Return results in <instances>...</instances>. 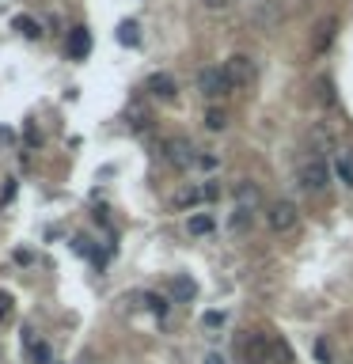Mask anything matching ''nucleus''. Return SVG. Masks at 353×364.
<instances>
[{
	"mask_svg": "<svg viewBox=\"0 0 353 364\" xmlns=\"http://www.w3.org/2000/svg\"><path fill=\"white\" fill-rule=\"evenodd\" d=\"M330 182V171H327V160H323L319 152L312 148V156H304L300 160V186L308 190V194H323Z\"/></svg>",
	"mask_w": 353,
	"mask_h": 364,
	"instance_id": "obj_1",
	"label": "nucleus"
},
{
	"mask_svg": "<svg viewBox=\"0 0 353 364\" xmlns=\"http://www.w3.org/2000/svg\"><path fill=\"white\" fill-rule=\"evenodd\" d=\"M197 91L206 99H224V95H232V80H228V73H224V65L221 69H202L197 73Z\"/></svg>",
	"mask_w": 353,
	"mask_h": 364,
	"instance_id": "obj_2",
	"label": "nucleus"
},
{
	"mask_svg": "<svg viewBox=\"0 0 353 364\" xmlns=\"http://www.w3.org/2000/svg\"><path fill=\"white\" fill-rule=\"evenodd\" d=\"M239 353H243V364H270V353H273V341L266 334L251 330L243 341H239Z\"/></svg>",
	"mask_w": 353,
	"mask_h": 364,
	"instance_id": "obj_3",
	"label": "nucleus"
},
{
	"mask_svg": "<svg viewBox=\"0 0 353 364\" xmlns=\"http://www.w3.org/2000/svg\"><path fill=\"white\" fill-rule=\"evenodd\" d=\"M266 220H270V228L278 235H285V232H293L296 228V220H300V213H296V205L289 202V197H281V202H273L270 205V213H266Z\"/></svg>",
	"mask_w": 353,
	"mask_h": 364,
	"instance_id": "obj_4",
	"label": "nucleus"
},
{
	"mask_svg": "<svg viewBox=\"0 0 353 364\" xmlns=\"http://www.w3.org/2000/svg\"><path fill=\"white\" fill-rule=\"evenodd\" d=\"M224 73H228L232 88H247L251 76H255V65H251V57L247 53H232L228 61H224Z\"/></svg>",
	"mask_w": 353,
	"mask_h": 364,
	"instance_id": "obj_5",
	"label": "nucleus"
},
{
	"mask_svg": "<svg viewBox=\"0 0 353 364\" xmlns=\"http://www.w3.org/2000/svg\"><path fill=\"white\" fill-rule=\"evenodd\" d=\"M164 156H167V163H175V167H190V163H197L194 145H190L186 137H171V141H164Z\"/></svg>",
	"mask_w": 353,
	"mask_h": 364,
	"instance_id": "obj_6",
	"label": "nucleus"
},
{
	"mask_svg": "<svg viewBox=\"0 0 353 364\" xmlns=\"http://www.w3.org/2000/svg\"><path fill=\"white\" fill-rule=\"evenodd\" d=\"M145 88L152 91L156 99H175V95H179V84H175L167 73H152V76H148V84H145Z\"/></svg>",
	"mask_w": 353,
	"mask_h": 364,
	"instance_id": "obj_7",
	"label": "nucleus"
},
{
	"mask_svg": "<svg viewBox=\"0 0 353 364\" xmlns=\"http://www.w3.org/2000/svg\"><path fill=\"white\" fill-rule=\"evenodd\" d=\"M88 49H91L88 27H73V31H69V57H73V61H84V57H88Z\"/></svg>",
	"mask_w": 353,
	"mask_h": 364,
	"instance_id": "obj_8",
	"label": "nucleus"
},
{
	"mask_svg": "<svg viewBox=\"0 0 353 364\" xmlns=\"http://www.w3.org/2000/svg\"><path fill=\"white\" fill-rule=\"evenodd\" d=\"M236 202H239V209L255 213L258 205H263V190H258L255 182H247V178H243V182H236Z\"/></svg>",
	"mask_w": 353,
	"mask_h": 364,
	"instance_id": "obj_9",
	"label": "nucleus"
},
{
	"mask_svg": "<svg viewBox=\"0 0 353 364\" xmlns=\"http://www.w3.org/2000/svg\"><path fill=\"white\" fill-rule=\"evenodd\" d=\"M334 31H338V19H334V16L323 19V23L315 27V38H312V49H315V53H323V49L334 42Z\"/></svg>",
	"mask_w": 353,
	"mask_h": 364,
	"instance_id": "obj_10",
	"label": "nucleus"
},
{
	"mask_svg": "<svg viewBox=\"0 0 353 364\" xmlns=\"http://www.w3.org/2000/svg\"><path fill=\"white\" fill-rule=\"evenodd\" d=\"M334 178L342 182L345 190H353V152H338V160H334Z\"/></svg>",
	"mask_w": 353,
	"mask_h": 364,
	"instance_id": "obj_11",
	"label": "nucleus"
},
{
	"mask_svg": "<svg viewBox=\"0 0 353 364\" xmlns=\"http://www.w3.org/2000/svg\"><path fill=\"white\" fill-rule=\"evenodd\" d=\"M171 296L179 300V304H190V300L197 296V284L190 281V277H175V281H171Z\"/></svg>",
	"mask_w": 353,
	"mask_h": 364,
	"instance_id": "obj_12",
	"label": "nucleus"
},
{
	"mask_svg": "<svg viewBox=\"0 0 353 364\" xmlns=\"http://www.w3.org/2000/svg\"><path fill=\"white\" fill-rule=\"evenodd\" d=\"M23 345H27V353H31L34 364H49V345L46 341H38L34 334H23Z\"/></svg>",
	"mask_w": 353,
	"mask_h": 364,
	"instance_id": "obj_13",
	"label": "nucleus"
},
{
	"mask_svg": "<svg viewBox=\"0 0 353 364\" xmlns=\"http://www.w3.org/2000/svg\"><path fill=\"white\" fill-rule=\"evenodd\" d=\"M186 228H190V235H213L217 220L209 217V213H194V217L186 220Z\"/></svg>",
	"mask_w": 353,
	"mask_h": 364,
	"instance_id": "obj_14",
	"label": "nucleus"
},
{
	"mask_svg": "<svg viewBox=\"0 0 353 364\" xmlns=\"http://www.w3.org/2000/svg\"><path fill=\"white\" fill-rule=\"evenodd\" d=\"M315 99H319L323 106H334V80H330V76H319V80H315Z\"/></svg>",
	"mask_w": 353,
	"mask_h": 364,
	"instance_id": "obj_15",
	"label": "nucleus"
},
{
	"mask_svg": "<svg viewBox=\"0 0 353 364\" xmlns=\"http://www.w3.org/2000/svg\"><path fill=\"white\" fill-rule=\"evenodd\" d=\"M293 361V349H289V341L273 338V353H270V364H289Z\"/></svg>",
	"mask_w": 353,
	"mask_h": 364,
	"instance_id": "obj_16",
	"label": "nucleus"
},
{
	"mask_svg": "<svg viewBox=\"0 0 353 364\" xmlns=\"http://www.w3.org/2000/svg\"><path fill=\"white\" fill-rule=\"evenodd\" d=\"M224 125H228V114H224V110H217V106H213V110H206V130L221 133Z\"/></svg>",
	"mask_w": 353,
	"mask_h": 364,
	"instance_id": "obj_17",
	"label": "nucleus"
},
{
	"mask_svg": "<svg viewBox=\"0 0 353 364\" xmlns=\"http://www.w3.org/2000/svg\"><path fill=\"white\" fill-rule=\"evenodd\" d=\"M16 31H19V34H27V38H42V27L34 23L31 16H19V19H16Z\"/></svg>",
	"mask_w": 353,
	"mask_h": 364,
	"instance_id": "obj_18",
	"label": "nucleus"
},
{
	"mask_svg": "<svg viewBox=\"0 0 353 364\" xmlns=\"http://www.w3.org/2000/svg\"><path fill=\"white\" fill-rule=\"evenodd\" d=\"M175 202H179L182 209H186V205H190V209H194L197 202H206V194H202V186H194V190H182V194L175 197Z\"/></svg>",
	"mask_w": 353,
	"mask_h": 364,
	"instance_id": "obj_19",
	"label": "nucleus"
},
{
	"mask_svg": "<svg viewBox=\"0 0 353 364\" xmlns=\"http://www.w3.org/2000/svg\"><path fill=\"white\" fill-rule=\"evenodd\" d=\"M145 304H148V311H156V315H167V300H164V296H152V292H145Z\"/></svg>",
	"mask_w": 353,
	"mask_h": 364,
	"instance_id": "obj_20",
	"label": "nucleus"
},
{
	"mask_svg": "<svg viewBox=\"0 0 353 364\" xmlns=\"http://www.w3.org/2000/svg\"><path fill=\"white\" fill-rule=\"evenodd\" d=\"M118 38H122L125 46H137V23H122V31H118Z\"/></svg>",
	"mask_w": 353,
	"mask_h": 364,
	"instance_id": "obj_21",
	"label": "nucleus"
},
{
	"mask_svg": "<svg viewBox=\"0 0 353 364\" xmlns=\"http://www.w3.org/2000/svg\"><path fill=\"white\" fill-rule=\"evenodd\" d=\"M247 220H251V209H239V205H236V213H232V228H236V232H243Z\"/></svg>",
	"mask_w": 353,
	"mask_h": 364,
	"instance_id": "obj_22",
	"label": "nucleus"
},
{
	"mask_svg": "<svg viewBox=\"0 0 353 364\" xmlns=\"http://www.w3.org/2000/svg\"><path fill=\"white\" fill-rule=\"evenodd\" d=\"M202 323L209 326V330H217V326H224V311H206V319Z\"/></svg>",
	"mask_w": 353,
	"mask_h": 364,
	"instance_id": "obj_23",
	"label": "nucleus"
},
{
	"mask_svg": "<svg viewBox=\"0 0 353 364\" xmlns=\"http://www.w3.org/2000/svg\"><path fill=\"white\" fill-rule=\"evenodd\" d=\"M315 361H319V364H330V345H327V341H315Z\"/></svg>",
	"mask_w": 353,
	"mask_h": 364,
	"instance_id": "obj_24",
	"label": "nucleus"
},
{
	"mask_svg": "<svg viewBox=\"0 0 353 364\" xmlns=\"http://www.w3.org/2000/svg\"><path fill=\"white\" fill-rule=\"evenodd\" d=\"M8 315H12V296L0 292V323H8Z\"/></svg>",
	"mask_w": 353,
	"mask_h": 364,
	"instance_id": "obj_25",
	"label": "nucleus"
},
{
	"mask_svg": "<svg viewBox=\"0 0 353 364\" xmlns=\"http://www.w3.org/2000/svg\"><path fill=\"white\" fill-rule=\"evenodd\" d=\"M202 194H206V202H217V197H221V186H217V182H206Z\"/></svg>",
	"mask_w": 353,
	"mask_h": 364,
	"instance_id": "obj_26",
	"label": "nucleus"
},
{
	"mask_svg": "<svg viewBox=\"0 0 353 364\" xmlns=\"http://www.w3.org/2000/svg\"><path fill=\"white\" fill-rule=\"evenodd\" d=\"M209 12H221V8H228V0H202Z\"/></svg>",
	"mask_w": 353,
	"mask_h": 364,
	"instance_id": "obj_27",
	"label": "nucleus"
},
{
	"mask_svg": "<svg viewBox=\"0 0 353 364\" xmlns=\"http://www.w3.org/2000/svg\"><path fill=\"white\" fill-rule=\"evenodd\" d=\"M197 167H217V156H197Z\"/></svg>",
	"mask_w": 353,
	"mask_h": 364,
	"instance_id": "obj_28",
	"label": "nucleus"
},
{
	"mask_svg": "<svg viewBox=\"0 0 353 364\" xmlns=\"http://www.w3.org/2000/svg\"><path fill=\"white\" fill-rule=\"evenodd\" d=\"M206 364H228V361H224L221 353H209V356H206Z\"/></svg>",
	"mask_w": 353,
	"mask_h": 364,
	"instance_id": "obj_29",
	"label": "nucleus"
},
{
	"mask_svg": "<svg viewBox=\"0 0 353 364\" xmlns=\"http://www.w3.org/2000/svg\"><path fill=\"white\" fill-rule=\"evenodd\" d=\"M350 364H353V361H350Z\"/></svg>",
	"mask_w": 353,
	"mask_h": 364,
	"instance_id": "obj_30",
	"label": "nucleus"
}]
</instances>
